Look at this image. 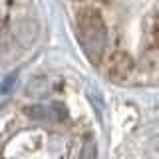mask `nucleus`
I'll list each match as a JSON object with an SVG mask.
<instances>
[{"label": "nucleus", "mask_w": 159, "mask_h": 159, "mask_svg": "<svg viewBox=\"0 0 159 159\" xmlns=\"http://www.w3.org/2000/svg\"><path fill=\"white\" fill-rule=\"evenodd\" d=\"M78 40L93 64H102L107 48L111 18L119 8H141L143 12V64L159 74V0H68Z\"/></svg>", "instance_id": "1"}]
</instances>
